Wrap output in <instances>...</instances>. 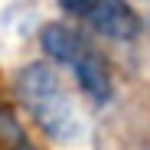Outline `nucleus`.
Segmentation results:
<instances>
[{
    "mask_svg": "<svg viewBox=\"0 0 150 150\" xmlns=\"http://www.w3.org/2000/svg\"><path fill=\"white\" fill-rule=\"evenodd\" d=\"M16 98L26 108V114L36 121V127L56 144H72L82 137V117L75 111L69 91L62 88L59 75L46 62H30L13 79Z\"/></svg>",
    "mask_w": 150,
    "mask_h": 150,
    "instance_id": "nucleus-1",
    "label": "nucleus"
},
{
    "mask_svg": "<svg viewBox=\"0 0 150 150\" xmlns=\"http://www.w3.org/2000/svg\"><path fill=\"white\" fill-rule=\"evenodd\" d=\"M39 42H42V52L56 65H62L75 79V85H79L95 105H108L111 101V95H114L111 65L79 30L65 26V23H49L39 33Z\"/></svg>",
    "mask_w": 150,
    "mask_h": 150,
    "instance_id": "nucleus-2",
    "label": "nucleus"
},
{
    "mask_svg": "<svg viewBox=\"0 0 150 150\" xmlns=\"http://www.w3.org/2000/svg\"><path fill=\"white\" fill-rule=\"evenodd\" d=\"M59 7L72 20H79L85 30L111 42H131L144 30L140 13L127 0H59Z\"/></svg>",
    "mask_w": 150,
    "mask_h": 150,
    "instance_id": "nucleus-3",
    "label": "nucleus"
},
{
    "mask_svg": "<svg viewBox=\"0 0 150 150\" xmlns=\"http://www.w3.org/2000/svg\"><path fill=\"white\" fill-rule=\"evenodd\" d=\"M0 150H39L23 127L13 101H7L4 95H0Z\"/></svg>",
    "mask_w": 150,
    "mask_h": 150,
    "instance_id": "nucleus-4",
    "label": "nucleus"
}]
</instances>
